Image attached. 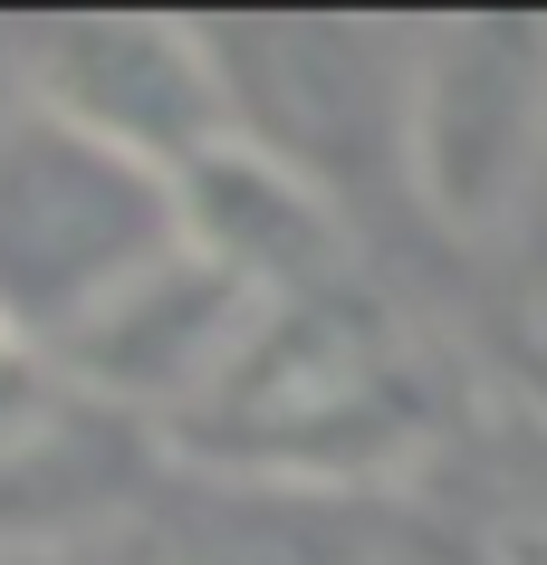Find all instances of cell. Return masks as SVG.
I'll return each instance as SVG.
<instances>
[{
  "label": "cell",
  "instance_id": "obj_4",
  "mask_svg": "<svg viewBox=\"0 0 547 565\" xmlns=\"http://www.w3.org/2000/svg\"><path fill=\"white\" fill-rule=\"evenodd\" d=\"M231 87V135L307 173L327 202L356 182H403L413 30L395 20H202Z\"/></svg>",
  "mask_w": 547,
  "mask_h": 565
},
{
  "label": "cell",
  "instance_id": "obj_7",
  "mask_svg": "<svg viewBox=\"0 0 547 565\" xmlns=\"http://www.w3.org/2000/svg\"><path fill=\"white\" fill-rule=\"evenodd\" d=\"M509 413V403H499ZM423 565H547V431L528 413L461 431L423 460Z\"/></svg>",
  "mask_w": 547,
  "mask_h": 565
},
{
  "label": "cell",
  "instance_id": "obj_5",
  "mask_svg": "<svg viewBox=\"0 0 547 565\" xmlns=\"http://www.w3.org/2000/svg\"><path fill=\"white\" fill-rule=\"evenodd\" d=\"M20 96L154 173H192L231 145V87L202 20H49L20 39Z\"/></svg>",
  "mask_w": 547,
  "mask_h": 565
},
{
  "label": "cell",
  "instance_id": "obj_9",
  "mask_svg": "<svg viewBox=\"0 0 547 565\" xmlns=\"http://www.w3.org/2000/svg\"><path fill=\"white\" fill-rule=\"evenodd\" d=\"M471 335H481L490 374H499V403L547 431V211L490 249L481 298H471Z\"/></svg>",
  "mask_w": 547,
  "mask_h": 565
},
{
  "label": "cell",
  "instance_id": "obj_6",
  "mask_svg": "<svg viewBox=\"0 0 547 565\" xmlns=\"http://www.w3.org/2000/svg\"><path fill=\"white\" fill-rule=\"evenodd\" d=\"M182 192V239L221 259L250 298H298V288H327V278H356V249H346V202H327L307 173L270 163L260 145L202 153L192 173H173Z\"/></svg>",
  "mask_w": 547,
  "mask_h": 565
},
{
  "label": "cell",
  "instance_id": "obj_1",
  "mask_svg": "<svg viewBox=\"0 0 547 565\" xmlns=\"http://www.w3.org/2000/svg\"><path fill=\"white\" fill-rule=\"evenodd\" d=\"M442 441H452L442 364L365 278L270 298L231 364L202 384V403L164 431V450L192 460V479L288 489V499L413 489Z\"/></svg>",
  "mask_w": 547,
  "mask_h": 565
},
{
  "label": "cell",
  "instance_id": "obj_8",
  "mask_svg": "<svg viewBox=\"0 0 547 565\" xmlns=\"http://www.w3.org/2000/svg\"><path fill=\"white\" fill-rule=\"evenodd\" d=\"M327 508L336 499H288V489L202 479V508L154 546V565H365L356 546L327 527Z\"/></svg>",
  "mask_w": 547,
  "mask_h": 565
},
{
  "label": "cell",
  "instance_id": "obj_3",
  "mask_svg": "<svg viewBox=\"0 0 547 565\" xmlns=\"http://www.w3.org/2000/svg\"><path fill=\"white\" fill-rule=\"evenodd\" d=\"M403 182L471 249H499L547 211V20L413 30Z\"/></svg>",
  "mask_w": 547,
  "mask_h": 565
},
{
  "label": "cell",
  "instance_id": "obj_10",
  "mask_svg": "<svg viewBox=\"0 0 547 565\" xmlns=\"http://www.w3.org/2000/svg\"><path fill=\"white\" fill-rule=\"evenodd\" d=\"M0 565H87L77 546H20V556H0Z\"/></svg>",
  "mask_w": 547,
  "mask_h": 565
},
{
  "label": "cell",
  "instance_id": "obj_2",
  "mask_svg": "<svg viewBox=\"0 0 547 565\" xmlns=\"http://www.w3.org/2000/svg\"><path fill=\"white\" fill-rule=\"evenodd\" d=\"M164 259H182L173 173L77 135L30 96H0V327L59 364V345H77Z\"/></svg>",
  "mask_w": 547,
  "mask_h": 565
}]
</instances>
